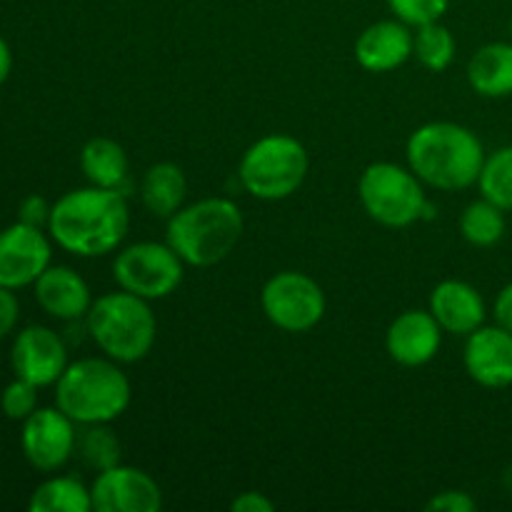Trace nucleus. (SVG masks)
<instances>
[{
    "label": "nucleus",
    "instance_id": "1",
    "mask_svg": "<svg viewBox=\"0 0 512 512\" xmlns=\"http://www.w3.org/2000/svg\"><path fill=\"white\" fill-rule=\"evenodd\" d=\"M130 228L128 200L113 188H78L65 193L50 210V238L80 258L108 255Z\"/></svg>",
    "mask_w": 512,
    "mask_h": 512
},
{
    "label": "nucleus",
    "instance_id": "2",
    "mask_svg": "<svg viewBox=\"0 0 512 512\" xmlns=\"http://www.w3.org/2000/svg\"><path fill=\"white\" fill-rule=\"evenodd\" d=\"M408 165L430 188L455 193L478 183L485 163V148L470 128L448 120L425 123L405 145Z\"/></svg>",
    "mask_w": 512,
    "mask_h": 512
},
{
    "label": "nucleus",
    "instance_id": "3",
    "mask_svg": "<svg viewBox=\"0 0 512 512\" xmlns=\"http://www.w3.org/2000/svg\"><path fill=\"white\" fill-rule=\"evenodd\" d=\"M243 213L228 198H203L168 218L165 243L185 265L210 268L228 258L243 238Z\"/></svg>",
    "mask_w": 512,
    "mask_h": 512
},
{
    "label": "nucleus",
    "instance_id": "4",
    "mask_svg": "<svg viewBox=\"0 0 512 512\" xmlns=\"http://www.w3.org/2000/svg\"><path fill=\"white\" fill-rule=\"evenodd\" d=\"M133 388L110 358L70 363L55 383V405L78 425L113 423L128 410Z\"/></svg>",
    "mask_w": 512,
    "mask_h": 512
},
{
    "label": "nucleus",
    "instance_id": "5",
    "mask_svg": "<svg viewBox=\"0 0 512 512\" xmlns=\"http://www.w3.org/2000/svg\"><path fill=\"white\" fill-rule=\"evenodd\" d=\"M85 328L105 358L115 363H138L148 358L158 338V320L148 300L128 290H115L93 300L85 315Z\"/></svg>",
    "mask_w": 512,
    "mask_h": 512
},
{
    "label": "nucleus",
    "instance_id": "6",
    "mask_svg": "<svg viewBox=\"0 0 512 512\" xmlns=\"http://www.w3.org/2000/svg\"><path fill=\"white\" fill-rule=\"evenodd\" d=\"M310 158L293 135L273 133L255 140L240 160V185L258 200H285L303 185Z\"/></svg>",
    "mask_w": 512,
    "mask_h": 512
},
{
    "label": "nucleus",
    "instance_id": "7",
    "mask_svg": "<svg viewBox=\"0 0 512 512\" xmlns=\"http://www.w3.org/2000/svg\"><path fill=\"white\" fill-rule=\"evenodd\" d=\"M358 198L365 213L385 228H408L423 218L428 203L423 180L395 163H370L358 180Z\"/></svg>",
    "mask_w": 512,
    "mask_h": 512
},
{
    "label": "nucleus",
    "instance_id": "8",
    "mask_svg": "<svg viewBox=\"0 0 512 512\" xmlns=\"http://www.w3.org/2000/svg\"><path fill=\"white\" fill-rule=\"evenodd\" d=\"M183 260L168 243L128 245L113 263V278L120 290L143 300H163L173 295L183 283Z\"/></svg>",
    "mask_w": 512,
    "mask_h": 512
},
{
    "label": "nucleus",
    "instance_id": "9",
    "mask_svg": "<svg viewBox=\"0 0 512 512\" xmlns=\"http://www.w3.org/2000/svg\"><path fill=\"white\" fill-rule=\"evenodd\" d=\"M260 305L265 318L283 333H308L323 320L325 293L310 275L283 270L263 285Z\"/></svg>",
    "mask_w": 512,
    "mask_h": 512
},
{
    "label": "nucleus",
    "instance_id": "10",
    "mask_svg": "<svg viewBox=\"0 0 512 512\" xmlns=\"http://www.w3.org/2000/svg\"><path fill=\"white\" fill-rule=\"evenodd\" d=\"M20 448H23L25 460L40 473L60 470L78 448L75 423L58 405L35 410L23 420Z\"/></svg>",
    "mask_w": 512,
    "mask_h": 512
},
{
    "label": "nucleus",
    "instance_id": "11",
    "mask_svg": "<svg viewBox=\"0 0 512 512\" xmlns=\"http://www.w3.org/2000/svg\"><path fill=\"white\" fill-rule=\"evenodd\" d=\"M90 498L98 512H158L163 508V490L153 475L120 463L100 470L90 485Z\"/></svg>",
    "mask_w": 512,
    "mask_h": 512
},
{
    "label": "nucleus",
    "instance_id": "12",
    "mask_svg": "<svg viewBox=\"0 0 512 512\" xmlns=\"http://www.w3.org/2000/svg\"><path fill=\"white\" fill-rule=\"evenodd\" d=\"M50 268V243L43 228L15 223L0 233V285L10 290L35 285Z\"/></svg>",
    "mask_w": 512,
    "mask_h": 512
},
{
    "label": "nucleus",
    "instance_id": "13",
    "mask_svg": "<svg viewBox=\"0 0 512 512\" xmlns=\"http://www.w3.org/2000/svg\"><path fill=\"white\" fill-rule=\"evenodd\" d=\"M15 378H23L38 388L58 383L68 368V350L63 338L45 325H28L20 330L10 350Z\"/></svg>",
    "mask_w": 512,
    "mask_h": 512
},
{
    "label": "nucleus",
    "instance_id": "14",
    "mask_svg": "<svg viewBox=\"0 0 512 512\" xmlns=\"http://www.w3.org/2000/svg\"><path fill=\"white\" fill-rule=\"evenodd\" d=\"M463 363L470 378L483 388H510L512 385V333L495 325H480L468 335Z\"/></svg>",
    "mask_w": 512,
    "mask_h": 512
},
{
    "label": "nucleus",
    "instance_id": "15",
    "mask_svg": "<svg viewBox=\"0 0 512 512\" xmlns=\"http://www.w3.org/2000/svg\"><path fill=\"white\" fill-rule=\"evenodd\" d=\"M443 345V328L430 310H405L385 333V350L405 368L428 365Z\"/></svg>",
    "mask_w": 512,
    "mask_h": 512
},
{
    "label": "nucleus",
    "instance_id": "16",
    "mask_svg": "<svg viewBox=\"0 0 512 512\" xmlns=\"http://www.w3.org/2000/svg\"><path fill=\"white\" fill-rule=\"evenodd\" d=\"M413 55V33L403 20H378L355 40V60L370 73L398 70Z\"/></svg>",
    "mask_w": 512,
    "mask_h": 512
},
{
    "label": "nucleus",
    "instance_id": "17",
    "mask_svg": "<svg viewBox=\"0 0 512 512\" xmlns=\"http://www.w3.org/2000/svg\"><path fill=\"white\" fill-rule=\"evenodd\" d=\"M430 313L438 320L443 333L465 335L485 325V300L465 280H443L430 293Z\"/></svg>",
    "mask_w": 512,
    "mask_h": 512
},
{
    "label": "nucleus",
    "instance_id": "18",
    "mask_svg": "<svg viewBox=\"0 0 512 512\" xmlns=\"http://www.w3.org/2000/svg\"><path fill=\"white\" fill-rule=\"evenodd\" d=\"M35 300L50 318L58 320L85 318L90 305H93L88 283L73 268H65V265H50L35 280Z\"/></svg>",
    "mask_w": 512,
    "mask_h": 512
},
{
    "label": "nucleus",
    "instance_id": "19",
    "mask_svg": "<svg viewBox=\"0 0 512 512\" xmlns=\"http://www.w3.org/2000/svg\"><path fill=\"white\" fill-rule=\"evenodd\" d=\"M468 83L483 98L512 95V43H488L468 63Z\"/></svg>",
    "mask_w": 512,
    "mask_h": 512
},
{
    "label": "nucleus",
    "instance_id": "20",
    "mask_svg": "<svg viewBox=\"0 0 512 512\" xmlns=\"http://www.w3.org/2000/svg\"><path fill=\"white\" fill-rule=\"evenodd\" d=\"M188 195V180L175 163H155L140 180V200L155 218H170L178 213Z\"/></svg>",
    "mask_w": 512,
    "mask_h": 512
},
{
    "label": "nucleus",
    "instance_id": "21",
    "mask_svg": "<svg viewBox=\"0 0 512 512\" xmlns=\"http://www.w3.org/2000/svg\"><path fill=\"white\" fill-rule=\"evenodd\" d=\"M80 170L90 185L120 190L128 180V155L113 138H90L80 150Z\"/></svg>",
    "mask_w": 512,
    "mask_h": 512
},
{
    "label": "nucleus",
    "instance_id": "22",
    "mask_svg": "<svg viewBox=\"0 0 512 512\" xmlns=\"http://www.w3.org/2000/svg\"><path fill=\"white\" fill-rule=\"evenodd\" d=\"M30 512H90L93 498L90 490L70 475L48 478L33 490L28 500Z\"/></svg>",
    "mask_w": 512,
    "mask_h": 512
},
{
    "label": "nucleus",
    "instance_id": "23",
    "mask_svg": "<svg viewBox=\"0 0 512 512\" xmlns=\"http://www.w3.org/2000/svg\"><path fill=\"white\" fill-rule=\"evenodd\" d=\"M505 210L490 200H473L460 215V235L475 248H493L505 235Z\"/></svg>",
    "mask_w": 512,
    "mask_h": 512
},
{
    "label": "nucleus",
    "instance_id": "24",
    "mask_svg": "<svg viewBox=\"0 0 512 512\" xmlns=\"http://www.w3.org/2000/svg\"><path fill=\"white\" fill-rule=\"evenodd\" d=\"M455 38L440 20L428 25H420L413 35V55L420 65L433 73H443L455 60Z\"/></svg>",
    "mask_w": 512,
    "mask_h": 512
},
{
    "label": "nucleus",
    "instance_id": "25",
    "mask_svg": "<svg viewBox=\"0 0 512 512\" xmlns=\"http://www.w3.org/2000/svg\"><path fill=\"white\" fill-rule=\"evenodd\" d=\"M478 188L485 200L503 208L505 213L512 210V145L498 148L485 158L480 170Z\"/></svg>",
    "mask_w": 512,
    "mask_h": 512
},
{
    "label": "nucleus",
    "instance_id": "26",
    "mask_svg": "<svg viewBox=\"0 0 512 512\" xmlns=\"http://www.w3.org/2000/svg\"><path fill=\"white\" fill-rule=\"evenodd\" d=\"M78 450L85 465H90L98 473L120 463V440L108 428V423L88 425V430L78 438Z\"/></svg>",
    "mask_w": 512,
    "mask_h": 512
},
{
    "label": "nucleus",
    "instance_id": "27",
    "mask_svg": "<svg viewBox=\"0 0 512 512\" xmlns=\"http://www.w3.org/2000/svg\"><path fill=\"white\" fill-rule=\"evenodd\" d=\"M390 10L398 20H403L410 28L435 23L448 13L450 0H388Z\"/></svg>",
    "mask_w": 512,
    "mask_h": 512
},
{
    "label": "nucleus",
    "instance_id": "28",
    "mask_svg": "<svg viewBox=\"0 0 512 512\" xmlns=\"http://www.w3.org/2000/svg\"><path fill=\"white\" fill-rule=\"evenodd\" d=\"M0 408H3L5 418L25 420L30 413L38 410V385L15 378L0 395Z\"/></svg>",
    "mask_w": 512,
    "mask_h": 512
},
{
    "label": "nucleus",
    "instance_id": "29",
    "mask_svg": "<svg viewBox=\"0 0 512 512\" xmlns=\"http://www.w3.org/2000/svg\"><path fill=\"white\" fill-rule=\"evenodd\" d=\"M478 505L463 490H443L425 503L428 512H473Z\"/></svg>",
    "mask_w": 512,
    "mask_h": 512
},
{
    "label": "nucleus",
    "instance_id": "30",
    "mask_svg": "<svg viewBox=\"0 0 512 512\" xmlns=\"http://www.w3.org/2000/svg\"><path fill=\"white\" fill-rule=\"evenodd\" d=\"M50 210H53V205H48V200L40 198V195H28L20 203L18 220L25 225H33V228H43L50 220Z\"/></svg>",
    "mask_w": 512,
    "mask_h": 512
},
{
    "label": "nucleus",
    "instance_id": "31",
    "mask_svg": "<svg viewBox=\"0 0 512 512\" xmlns=\"http://www.w3.org/2000/svg\"><path fill=\"white\" fill-rule=\"evenodd\" d=\"M20 318V303L10 288L0 285V340L8 338Z\"/></svg>",
    "mask_w": 512,
    "mask_h": 512
},
{
    "label": "nucleus",
    "instance_id": "32",
    "mask_svg": "<svg viewBox=\"0 0 512 512\" xmlns=\"http://www.w3.org/2000/svg\"><path fill=\"white\" fill-rule=\"evenodd\" d=\"M230 510L233 512H273L275 503L270 498H265L263 493L248 490V493H240L238 498H233Z\"/></svg>",
    "mask_w": 512,
    "mask_h": 512
},
{
    "label": "nucleus",
    "instance_id": "33",
    "mask_svg": "<svg viewBox=\"0 0 512 512\" xmlns=\"http://www.w3.org/2000/svg\"><path fill=\"white\" fill-rule=\"evenodd\" d=\"M493 315H495V323H498L500 328L510 330L512 333V283L505 285V288L498 293V298H495Z\"/></svg>",
    "mask_w": 512,
    "mask_h": 512
},
{
    "label": "nucleus",
    "instance_id": "34",
    "mask_svg": "<svg viewBox=\"0 0 512 512\" xmlns=\"http://www.w3.org/2000/svg\"><path fill=\"white\" fill-rule=\"evenodd\" d=\"M10 70H13V53H10V45L0 38V85L8 80Z\"/></svg>",
    "mask_w": 512,
    "mask_h": 512
},
{
    "label": "nucleus",
    "instance_id": "35",
    "mask_svg": "<svg viewBox=\"0 0 512 512\" xmlns=\"http://www.w3.org/2000/svg\"><path fill=\"white\" fill-rule=\"evenodd\" d=\"M510 35H512V18H510Z\"/></svg>",
    "mask_w": 512,
    "mask_h": 512
}]
</instances>
